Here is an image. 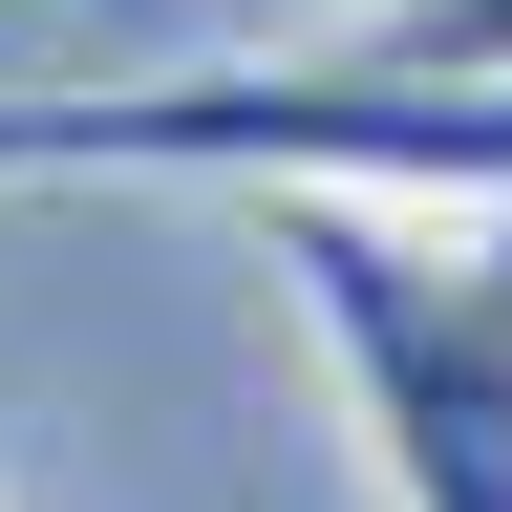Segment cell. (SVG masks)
Masks as SVG:
<instances>
[{"label": "cell", "instance_id": "6da1fadb", "mask_svg": "<svg viewBox=\"0 0 512 512\" xmlns=\"http://www.w3.org/2000/svg\"><path fill=\"white\" fill-rule=\"evenodd\" d=\"M363 192V214H512V86H406V64H171V86L0 107V192Z\"/></svg>", "mask_w": 512, "mask_h": 512}, {"label": "cell", "instance_id": "7a4b0ae2", "mask_svg": "<svg viewBox=\"0 0 512 512\" xmlns=\"http://www.w3.org/2000/svg\"><path fill=\"white\" fill-rule=\"evenodd\" d=\"M299 342L342 384L384 512H512V214H363L278 192Z\"/></svg>", "mask_w": 512, "mask_h": 512}, {"label": "cell", "instance_id": "3957f363", "mask_svg": "<svg viewBox=\"0 0 512 512\" xmlns=\"http://www.w3.org/2000/svg\"><path fill=\"white\" fill-rule=\"evenodd\" d=\"M342 64H406V86H512V0H363Z\"/></svg>", "mask_w": 512, "mask_h": 512}]
</instances>
